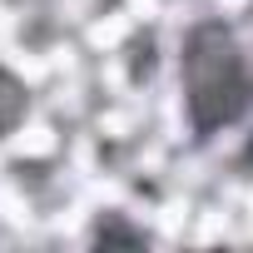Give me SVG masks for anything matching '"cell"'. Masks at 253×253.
<instances>
[{"instance_id":"3","label":"cell","mask_w":253,"mask_h":253,"mask_svg":"<svg viewBox=\"0 0 253 253\" xmlns=\"http://www.w3.org/2000/svg\"><path fill=\"white\" fill-rule=\"evenodd\" d=\"M89 243H104V248H114V243L144 248V243H149V233H144V228H134V223H124V213H99V218H94V228H89Z\"/></svg>"},{"instance_id":"4","label":"cell","mask_w":253,"mask_h":253,"mask_svg":"<svg viewBox=\"0 0 253 253\" xmlns=\"http://www.w3.org/2000/svg\"><path fill=\"white\" fill-rule=\"evenodd\" d=\"M233 20H238V35H243V45H248V60H253V0H243V10H238Z\"/></svg>"},{"instance_id":"1","label":"cell","mask_w":253,"mask_h":253,"mask_svg":"<svg viewBox=\"0 0 253 253\" xmlns=\"http://www.w3.org/2000/svg\"><path fill=\"white\" fill-rule=\"evenodd\" d=\"M179 114L194 149L218 144L233 129L253 124V60L233 15H194L179 30L174 50Z\"/></svg>"},{"instance_id":"2","label":"cell","mask_w":253,"mask_h":253,"mask_svg":"<svg viewBox=\"0 0 253 253\" xmlns=\"http://www.w3.org/2000/svg\"><path fill=\"white\" fill-rule=\"evenodd\" d=\"M30 114V89L25 80H15L10 70H0V139L15 134V124Z\"/></svg>"}]
</instances>
